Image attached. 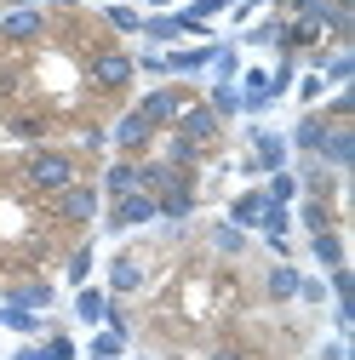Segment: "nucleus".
<instances>
[{"label":"nucleus","instance_id":"nucleus-46","mask_svg":"<svg viewBox=\"0 0 355 360\" xmlns=\"http://www.w3.org/2000/svg\"><path fill=\"white\" fill-rule=\"evenodd\" d=\"M206 360H252V349H241V343H212Z\"/></svg>","mask_w":355,"mask_h":360},{"label":"nucleus","instance_id":"nucleus-20","mask_svg":"<svg viewBox=\"0 0 355 360\" xmlns=\"http://www.w3.org/2000/svg\"><path fill=\"white\" fill-rule=\"evenodd\" d=\"M0 332H18L23 343H40L46 332H58L46 314H35V309H12V303H0Z\"/></svg>","mask_w":355,"mask_h":360},{"label":"nucleus","instance_id":"nucleus-41","mask_svg":"<svg viewBox=\"0 0 355 360\" xmlns=\"http://www.w3.org/2000/svg\"><path fill=\"white\" fill-rule=\"evenodd\" d=\"M6 131H12L18 143H40V131H46V120H40V115H12V120H6Z\"/></svg>","mask_w":355,"mask_h":360},{"label":"nucleus","instance_id":"nucleus-27","mask_svg":"<svg viewBox=\"0 0 355 360\" xmlns=\"http://www.w3.org/2000/svg\"><path fill=\"white\" fill-rule=\"evenodd\" d=\"M241 69H247V63H241L235 34H218V46H212V69H206V75H212L218 86H235V80H241Z\"/></svg>","mask_w":355,"mask_h":360},{"label":"nucleus","instance_id":"nucleus-40","mask_svg":"<svg viewBox=\"0 0 355 360\" xmlns=\"http://www.w3.org/2000/svg\"><path fill=\"white\" fill-rule=\"evenodd\" d=\"M321 281H327V303H355V275H349V263L332 269V275H321Z\"/></svg>","mask_w":355,"mask_h":360},{"label":"nucleus","instance_id":"nucleus-43","mask_svg":"<svg viewBox=\"0 0 355 360\" xmlns=\"http://www.w3.org/2000/svg\"><path fill=\"white\" fill-rule=\"evenodd\" d=\"M298 303L321 309V303H327V281H321V275H304V281H298Z\"/></svg>","mask_w":355,"mask_h":360},{"label":"nucleus","instance_id":"nucleus-30","mask_svg":"<svg viewBox=\"0 0 355 360\" xmlns=\"http://www.w3.org/2000/svg\"><path fill=\"white\" fill-rule=\"evenodd\" d=\"M126 332H109V326H98L92 332V343H86V360H126Z\"/></svg>","mask_w":355,"mask_h":360},{"label":"nucleus","instance_id":"nucleus-9","mask_svg":"<svg viewBox=\"0 0 355 360\" xmlns=\"http://www.w3.org/2000/svg\"><path fill=\"white\" fill-rule=\"evenodd\" d=\"M172 131H178V138H189V143H201V149H212L218 138H224V120H218V115L206 109V98H189L184 109H178Z\"/></svg>","mask_w":355,"mask_h":360},{"label":"nucleus","instance_id":"nucleus-31","mask_svg":"<svg viewBox=\"0 0 355 360\" xmlns=\"http://www.w3.org/2000/svg\"><path fill=\"white\" fill-rule=\"evenodd\" d=\"M104 23H109L115 34H126V40H132V34L144 29V12L132 6V0H109V6H104Z\"/></svg>","mask_w":355,"mask_h":360},{"label":"nucleus","instance_id":"nucleus-47","mask_svg":"<svg viewBox=\"0 0 355 360\" xmlns=\"http://www.w3.org/2000/svg\"><path fill=\"white\" fill-rule=\"evenodd\" d=\"M316 360H349V343H344V338H332V343H321V349H316Z\"/></svg>","mask_w":355,"mask_h":360},{"label":"nucleus","instance_id":"nucleus-24","mask_svg":"<svg viewBox=\"0 0 355 360\" xmlns=\"http://www.w3.org/2000/svg\"><path fill=\"white\" fill-rule=\"evenodd\" d=\"M132 189H138V160L115 155V160L104 166V177H98V195H104V200H120V195H132Z\"/></svg>","mask_w":355,"mask_h":360},{"label":"nucleus","instance_id":"nucleus-6","mask_svg":"<svg viewBox=\"0 0 355 360\" xmlns=\"http://www.w3.org/2000/svg\"><path fill=\"white\" fill-rule=\"evenodd\" d=\"M52 212H58V223H69V229H86V223L104 217V195H98V184H69V189L52 195Z\"/></svg>","mask_w":355,"mask_h":360},{"label":"nucleus","instance_id":"nucleus-21","mask_svg":"<svg viewBox=\"0 0 355 360\" xmlns=\"http://www.w3.org/2000/svg\"><path fill=\"white\" fill-rule=\"evenodd\" d=\"M309 263H316L321 275H332V269H344V263H349L344 229H321V235H309Z\"/></svg>","mask_w":355,"mask_h":360},{"label":"nucleus","instance_id":"nucleus-39","mask_svg":"<svg viewBox=\"0 0 355 360\" xmlns=\"http://www.w3.org/2000/svg\"><path fill=\"white\" fill-rule=\"evenodd\" d=\"M40 360H80V349H75L69 332H46L40 338Z\"/></svg>","mask_w":355,"mask_h":360},{"label":"nucleus","instance_id":"nucleus-15","mask_svg":"<svg viewBox=\"0 0 355 360\" xmlns=\"http://www.w3.org/2000/svg\"><path fill=\"white\" fill-rule=\"evenodd\" d=\"M321 138H327V120H321V109H304V115L292 120V131H287V149H292L298 160H316Z\"/></svg>","mask_w":355,"mask_h":360},{"label":"nucleus","instance_id":"nucleus-13","mask_svg":"<svg viewBox=\"0 0 355 360\" xmlns=\"http://www.w3.org/2000/svg\"><path fill=\"white\" fill-rule=\"evenodd\" d=\"M104 275H109V286H104L109 297H132V292H144V281H149V269H144V257H138V252H115Z\"/></svg>","mask_w":355,"mask_h":360},{"label":"nucleus","instance_id":"nucleus-14","mask_svg":"<svg viewBox=\"0 0 355 360\" xmlns=\"http://www.w3.org/2000/svg\"><path fill=\"white\" fill-rule=\"evenodd\" d=\"M292 177H298V195H309V200H344L338 172H327L321 160H298V166H292Z\"/></svg>","mask_w":355,"mask_h":360},{"label":"nucleus","instance_id":"nucleus-48","mask_svg":"<svg viewBox=\"0 0 355 360\" xmlns=\"http://www.w3.org/2000/svg\"><path fill=\"white\" fill-rule=\"evenodd\" d=\"M80 143H86V149H109V138H104V126H92V131H80Z\"/></svg>","mask_w":355,"mask_h":360},{"label":"nucleus","instance_id":"nucleus-1","mask_svg":"<svg viewBox=\"0 0 355 360\" xmlns=\"http://www.w3.org/2000/svg\"><path fill=\"white\" fill-rule=\"evenodd\" d=\"M292 166V149H287V131H270L263 120L247 126V160H241V177L263 184L270 172H287Z\"/></svg>","mask_w":355,"mask_h":360},{"label":"nucleus","instance_id":"nucleus-37","mask_svg":"<svg viewBox=\"0 0 355 360\" xmlns=\"http://www.w3.org/2000/svg\"><path fill=\"white\" fill-rule=\"evenodd\" d=\"M316 109H321V120H355V86H338V92L327 103H316Z\"/></svg>","mask_w":355,"mask_h":360},{"label":"nucleus","instance_id":"nucleus-28","mask_svg":"<svg viewBox=\"0 0 355 360\" xmlns=\"http://www.w3.org/2000/svg\"><path fill=\"white\" fill-rule=\"evenodd\" d=\"M161 160H166L172 172H195V166L206 160V149H201V143H189V138H178V131H166V143H161Z\"/></svg>","mask_w":355,"mask_h":360},{"label":"nucleus","instance_id":"nucleus-5","mask_svg":"<svg viewBox=\"0 0 355 360\" xmlns=\"http://www.w3.org/2000/svg\"><path fill=\"white\" fill-rule=\"evenodd\" d=\"M86 80H92L98 92H126V86L138 80L132 52H126V46H98L92 58H86Z\"/></svg>","mask_w":355,"mask_h":360},{"label":"nucleus","instance_id":"nucleus-3","mask_svg":"<svg viewBox=\"0 0 355 360\" xmlns=\"http://www.w3.org/2000/svg\"><path fill=\"white\" fill-rule=\"evenodd\" d=\"M195 212H201V189H195V177H178L172 189L155 195V223H161L166 235H184Z\"/></svg>","mask_w":355,"mask_h":360},{"label":"nucleus","instance_id":"nucleus-45","mask_svg":"<svg viewBox=\"0 0 355 360\" xmlns=\"http://www.w3.org/2000/svg\"><path fill=\"white\" fill-rule=\"evenodd\" d=\"M349 326H355V303H332V332L349 338Z\"/></svg>","mask_w":355,"mask_h":360},{"label":"nucleus","instance_id":"nucleus-29","mask_svg":"<svg viewBox=\"0 0 355 360\" xmlns=\"http://www.w3.org/2000/svg\"><path fill=\"white\" fill-rule=\"evenodd\" d=\"M75 321L80 326H104V309H109V292L104 286H75Z\"/></svg>","mask_w":355,"mask_h":360},{"label":"nucleus","instance_id":"nucleus-8","mask_svg":"<svg viewBox=\"0 0 355 360\" xmlns=\"http://www.w3.org/2000/svg\"><path fill=\"white\" fill-rule=\"evenodd\" d=\"M104 138H109V149H115V155L138 160L144 149H155V138H161V131H155L138 109H126V115H115V120H109V131H104Z\"/></svg>","mask_w":355,"mask_h":360},{"label":"nucleus","instance_id":"nucleus-51","mask_svg":"<svg viewBox=\"0 0 355 360\" xmlns=\"http://www.w3.org/2000/svg\"><path fill=\"white\" fill-rule=\"evenodd\" d=\"M12 6H46V0H12Z\"/></svg>","mask_w":355,"mask_h":360},{"label":"nucleus","instance_id":"nucleus-18","mask_svg":"<svg viewBox=\"0 0 355 360\" xmlns=\"http://www.w3.org/2000/svg\"><path fill=\"white\" fill-rule=\"evenodd\" d=\"M235 92H241V115H270V109H275V92H270V69H241Z\"/></svg>","mask_w":355,"mask_h":360},{"label":"nucleus","instance_id":"nucleus-50","mask_svg":"<svg viewBox=\"0 0 355 360\" xmlns=\"http://www.w3.org/2000/svg\"><path fill=\"white\" fill-rule=\"evenodd\" d=\"M12 360H40V343H18V349H12Z\"/></svg>","mask_w":355,"mask_h":360},{"label":"nucleus","instance_id":"nucleus-32","mask_svg":"<svg viewBox=\"0 0 355 360\" xmlns=\"http://www.w3.org/2000/svg\"><path fill=\"white\" fill-rule=\"evenodd\" d=\"M92 269H98V252L80 240V246L63 257V281H69V286H86V281H92Z\"/></svg>","mask_w":355,"mask_h":360},{"label":"nucleus","instance_id":"nucleus-16","mask_svg":"<svg viewBox=\"0 0 355 360\" xmlns=\"http://www.w3.org/2000/svg\"><path fill=\"white\" fill-rule=\"evenodd\" d=\"M0 303H12V309H35V314H52L58 286H52V281H12L6 292H0Z\"/></svg>","mask_w":355,"mask_h":360},{"label":"nucleus","instance_id":"nucleus-26","mask_svg":"<svg viewBox=\"0 0 355 360\" xmlns=\"http://www.w3.org/2000/svg\"><path fill=\"white\" fill-rule=\"evenodd\" d=\"M281 29H287V18H281V12H270V18L247 23V29L235 34V46H252V52H275V46H281Z\"/></svg>","mask_w":355,"mask_h":360},{"label":"nucleus","instance_id":"nucleus-25","mask_svg":"<svg viewBox=\"0 0 355 360\" xmlns=\"http://www.w3.org/2000/svg\"><path fill=\"white\" fill-rule=\"evenodd\" d=\"M247 246H252V235L247 229H235V223H206V252L212 257H247Z\"/></svg>","mask_w":355,"mask_h":360},{"label":"nucleus","instance_id":"nucleus-42","mask_svg":"<svg viewBox=\"0 0 355 360\" xmlns=\"http://www.w3.org/2000/svg\"><path fill=\"white\" fill-rule=\"evenodd\" d=\"M132 69L149 75V80H166V58H161L155 46H138V52H132Z\"/></svg>","mask_w":355,"mask_h":360},{"label":"nucleus","instance_id":"nucleus-36","mask_svg":"<svg viewBox=\"0 0 355 360\" xmlns=\"http://www.w3.org/2000/svg\"><path fill=\"white\" fill-rule=\"evenodd\" d=\"M281 235H292V206H270L258 217V240H281Z\"/></svg>","mask_w":355,"mask_h":360},{"label":"nucleus","instance_id":"nucleus-11","mask_svg":"<svg viewBox=\"0 0 355 360\" xmlns=\"http://www.w3.org/2000/svg\"><path fill=\"white\" fill-rule=\"evenodd\" d=\"M316 160H321L327 172H338V177L355 166V126H349V120H327V138H321Z\"/></svg>","mask_w":355,"mask_h":360},{"label":"nucleus","instance_id":"nucleus-44","mask_svg":"<svg viewBox=\"0 0 355 360\" xmlns=\"http://www.w3.org/2000/svg\"><path fill=\"white\" fill-rule=\"evenodd\" d=\"M270 6H275V0H235L230 18H235V23H252V12H270Z\"/></svg>","mask_w":355,"mask_h":360},{"label":"nucleus","instance_id":"nucleus-4","mask_svg":"<svg viewBox=\"0 0 355 360\" xmlns=\"http://www.w3.org/2000/svg\"><path fill=\"white\" fill-rule=\"evenodd\" d=\"M184 103H189V86H184V80H155L132 109H138L155 131H172V120H178V109H184Z\"/></svg>","mask_w":355,"mask_h":360},{"label":"nucleus","instance_id":"nucleus-22","mask_svg":"<svg viewBox=\"0 0 355 360\" xmlns=\"http://www.w3.org/2000/svg\"><path fill=\"white\" fill-rule=\"evenodd\" d=\"M298 281H304L298 263H270L263 269V303H298Z\"/></svg>","mask_w":355,"mask_h":360},{"label":"nucleus","instance_id":"nucleus-10","mask_svg":"<svg viewBox=\"0 0 355 360\" xmlns=\"http://www.w3.org/2000/svg\"><path fill=\"white\" fill-rule=\"evenodd\" d=\"M212 46L218 40H184V46H166L161 58H166V80H195V75H206L212 69Z\"/></svg>","mask_w":355,"mask_h":360},{"label":"nucleus","instance_id":"nucleus-7","mask_svg":"<svg viewBox=\"0 0 355 360\" xmlns=\"http://www.w3.org/2000/svg\"><path fill=\"white\" fill-rule=\"evenodd\" d=\"M104 235H126V229H144V223H155V195H144V189H132V195H120V200H104Z\"/></svg>","mask_w":355,"mask_h":360},{"label":"nucleus","instance_id":"nucleus-23","mask_svg":"<svg viewBox=\"0 0 355 360\" xmlns=\"http://www.w3.org/2000/svg\"><path fill=\"white\" fill-rule=\"evenodd\" d=\"M138 40H144V46H155V52H166V46H184V23H178L172 12H144Z\"/></svg>","mask_w":355,"mask_h":360},{"label":"nucleus","instance_id":"nucleus-12","mask_svg":"<svg viewBox=\"0 0 355 360\" xmlns=\"http://www.w3.org/2000/svg\"><path fill=\"white\" fill-rule=\"evenodd\" d=\"M46 34V6H6L0 12V40L12 46H29V40Z\"/></svg>","mask_w":355,"mask_h":360},{"label":"nucleus","instance_id":"nucleus-33","mask_svg":"<svg viewBox=\"0 0 355 360\" xmlns=\"http://www.w3.org/2000/svg\"><path fill=\"white\" fill-rule=\"evenodd\" d=\"M263 195H270V206H298V177H292V166L263 177Z\"/></svg>","mask_w":355,"mask_h":360},{"label":"nucleus","instance_id":"nucleus-2","mask_svg":"<svg viewBox=\"0 0 355 360\" xmlns=\"http://www.w3.org/2000/svg\"><path fill=\"white\" fill-rule=\"evenodd\" d=\"M23 184L35 195H58V189L80 184V160L69 149H29L23 155Z\"/></svg>","mask_w":355,"mask_h":360},{"label":"nucleus","instance_id":"nucleus-49","mask_svg":"<svg viewBox=\"0 0 355 360\" xmlns=\"http://www.w3.org/2000/svg\"><path fill=\"white\" fill-rule=\"evenodd\" d=\"M138 12H172V0H132Z\"/></svg>","mask_w":355,"mask_h":360},{"label":"nucleus","instance_id":"nucleus-35","mask_svg":"<svg viewBox=\"0 0 355 360\" xmlns=\"http://www.w3.org/2000/svg\"><path fill=\"white\" fill-rule=\"evenodd\" d=\"M298 69H304L298 58H287V52H275V69H270V92H275V103H281V98L292 92V80H298Z\"/></svg>","mask_w":355,"mask_h":360},{"label":"nucleus","instance_id":"nucleus-19","mask_svg":"<svg viewBox=\"0 0 355 360\" xmlns=\"http://www.w3.org/2000/svg\"><path fill=\"white\" fill-rule=\"evenodd\" d=\"M270 212V195H263V184H252V189H241L235 200H230V212H224V223H235V229H247V235H258V217Z\"/></svg>","mask_w":355,"mask_h":360},{"label":"nucleus","instance_id":"nucleus-17","mask_svg":"<svg viewBox=\"0 0 355 360\" xmlns=\"http://www.w3.org/2000/svg\"><path fill=\"white\" fill-rule=\"evenodd\" d=\"M292 229H304V235L344 229V223H338V200H309V195H298V206H292Z\"/></svg>","mask_w":355,"mask_h":360},{"label":"nucleus","instance_id":"nucleus-34","mask_svg":"<svg viewBox=\"0 0 355 360\" xmlns=\"http://www.w3.org/2000/svg\"><path fill=\"white\" fill-rule=\"evenodd\" d=\"M206 109H212L218 120L230 126V120L241 115V92H235V86H218V80H212V92H206Z\"/></svg>","mask_w":355,"mask_h":360},{"label":"nucleus","instance_id":"nucleus-38","mask_svg":"<svg viewBox=\"0 0 355 360\" xmlns=\"http://www.w3.org/2000/svg\"><path fill=\"white\" fill-rule=\"evenodd\" d=\"M292 92H298V103H304V109H316V103L327 98V80H321L316 69H304V75L292 80Z\"/></svg>","mask_w":355,"mask_h":360}]
</instances>
